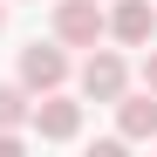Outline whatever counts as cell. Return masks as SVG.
Listing matches in <instances>:
<instances>
[{
  "label": "cell",
  "mask_w": 157,
  "mask_h": 157,
  "mask_svg": "<svg viewBox=\"0 0 157 157\" xmlns=\"http://www.w3.org/2000/svg\"><path fill=\"white\" fill-rule=\"evenodd\" d=\"M28 130H34L41 144H68L75 130H82V102H68V96L48 89L41 102H28Z\"/></svg>",
  "instance_id": "cell-1"
},
{
  "label": "cell",
  "mask_w": 157,
  "mask_h": 157,
  "mask_svg": "<svg viewBox=\"0 0 157 157\" xmlns=\"http://www.w3.org/2000/svg\"><path fill=\"white\" fill-rule=\"evenodd\" d=\"M102 34H116L123 48H150L157 41V7L150 0H116V7L102 14Z\"/></svg>",
  "instance_id": "cell-2"
},
{
  "label": "cell",
  "mask_w": 157,
  "mask_h": 157,
  "mask_svg": "<svg viewBox=\"0 0 157 157\" xmlns=\"http://www.w3.org/2000/svg\"><path fill=\"white\" fill-rule=\"evenodd\" d=\"M55 41L62 48H96L102 41V7L96 0H62L55 7Z\"/></svg>",
  "instance_id": "cell-3"
},
{
  "label": "cell",
  "mask_w": 157,
  "mask_h": 157,
  "mask_svg": "<svg viewBox=\"0 0 157 157\" xmlns=\"http://www.w3.org/2000/svg\"><path fill=\"white\" fill-rule=\"evenodd\" d=\"M123 89H130V68H123V55L96 48V55L82 62V96H89V102H116Z\"/></svg>",
  "instance_id": "cell-4"
},
{
  "label": "cell",
  "mask_w": 157,
  "mask_h": 157,
  "mask_svg": "<svg viewBox=\"0 0 157 157\" xmlns=\"http://www.w3.org/2000/svg\"><path fill=\"white\" fill-rule=\"evenodd\" d=\"M68 82V55L62 48H21V89H34V96H48V89H62Z\"/></svg>",
  "instance_id": "cell-5"
},
{
  "label": "cell",
  "mask_w": 157,
  "mask_h": 157,
  "mask_svg": "<svg viewBox=\"0 0 157 157\" xmlns=\"http://www.w3.org/2000/svg\"><path fill=\"white\" fill-rule=\"evenodd\" d=\"M116 137H123V144H150V137H157V96H150V89H144V96H130V89L116 96Z\"/></svg>",
  "instance_id": "cell-6"
},
{
  "label": "cell",
  "mask_w": 157,
  "mask_h": 157,
  "mask_svg": "<svg viewBox=\"0 0 157 157\" xmlns=\"http://www.w3.org/2000/svg\"><path fill=\"white\" fill-rule=\"evenodd\" d=\"M21 123H28V89L0 82V130H21Z\"/></svg>",
  "instance_id": "cell-7"
},
{
  "label": "cell",
  "mask_w": 157,
  "mask_h": 157,
  "mask_svg": "<svg viewBox=\"0 0 157 157\" xmlns=\"http://www.w3.org/2000/svg\"><path fill=\"white\" fill-rule=\"evenodd\" d=\"M144 89L157 96V41H150V55H144Z\"/></svg>",
  "instance_id": "cell-8"
},
{
  "label": "cell",
  "mask_w": 157,
  "mask_h": 157,
  "mask_svg": "<svg viewBox=\"0 0 157 157\" xmlns=\"http://www.w3.org/2000/svg\"><path fill=\"white\" fill-rule=\"evenodd\" d=\"M21 150V130H0V157H14Z\"/></svg>",
  "instance_id": "cell-9"
},
{
  "label": "cell",
  "mask_w": 157,
  "mask_h": 157,
  "mask_svg": "<svg viewBox=\"0 0 157 157\" xmlns=\"http://www.w3.org/2000/svg\"><path fill=\"white\" fill-rule=\"evenodd\" d=\"M0 28H7V7H0Z\"/></svg>",
  "instance_id": "cell-10"
},
{
  "label": "cell",
  "mask_w": 157,
  "mask_h": 157,
  "mask_svg": "<svg viewBox=\"0 0 157 157\" xmlns=\"http://www.w3.org/2000/svg\"><path fill=\"white\" fill-rule=\"evenodd\" d=\"M150 144H157V137H150Z\"/></svg>",
  "instance_id": "cell-11"
}]
</instances>
